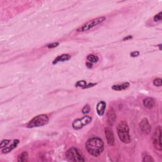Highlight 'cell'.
I'll list each match as a JSON object with an SVG mask.
<instances>
[{"instance_id":"obj_16","label":"cell","mask_w":162,"mask_h":162,"mask_svg":"<svg viewBox=\"0 0 162 162\" xmlns=\"http://www.w3.org/2000/svg\"><path fill=\"white\" fill-rule=\"evenodd\" d=\"M28 160V153L26 151H24L18 158V161L26 162Z\"/></svg>"},{"instance_id":"obj_15","label":"cell","mask_w":162,"mask_h":162,"mask_svg":"<svg viewBox=\"0 0 162 162\" xmlns=\"http://www.w3.org/2000/svg\"><path fill=\"white\" fill-rule=\"evenodd\" d=\"M130 84L129 82H126L122 85H114L112 86V89L115 91H122L127 89L129 87Z\"/></svg>"},{"instance_id":"obj_3","label":"cell","mask_w":162,"mask_h":162,"mask_svg":"<svg viewBox=\"0 0 162 162\" xmlns=\"http://www.w3.org/2000/svg\"><path fill=\"white\" fill-rule=\"evenodd\" d=\"M49 122V118L46 115H39L35 116L27 125V128H34L45 126Z\"/></svg>"},{"instance_id":"obj_21","label":"cell","mask_w":162,"mask_h":162,"mask_svg":"<svg viewBox=\"0 0 162 162\" xmlns=\"http://www.w3.org/2000/svg\"><path fill=\"white\" fill-rule=\"evenodd\" d=\"M10 140H8V139H5V140H3V141H2L1 142V144H0V147L1 148H3V147H6L7 145L9 144L10 143Z\"/></svg>"},{"instance_id":"obj_13","label":"cell","mask_w":162,"mask_h":162,"mask_svg":"<svg viewBox=\"0 0 162 162\" xmlns=\"http://www.w3.org/2000/svg\"><path fill=\"white\" fill-rule=\"evenodd\" d=\"M70 58H71V56L69 55V54H63V55L58 56L57 58H56L55 60H54V61H53V63L56 64L60 61H67V60H69Z\"/></svg>"},{"instance_id":"obj_19","label":"cell","mask_w":162,"mask_h":162,"mask_svg":"<svg viewBox=\"0 0 162 162\" xmlns=\"http://www.w3.org/2000/svg\"><path fill=\"white\" fill-rule=\"evenodd\" d=\"M153 84H154L155 86H161V84H162V80L161 79L159 78V79H156L155 80L153 81Z\"/></svg>"},{"instance_id":"obj_20","label":"cell","mask_w":162,"mask_h":162,"mask_svg":"<svg viewBox=\"0 0 162 162\" xmlns=\"http://www.w3.org/2000/svg\"><path fill=\"white\" fill-rule=\"evenodd\" d=\"M143 161L144 162H152V161H154L155 160H153V158L151 156L146 155L144 157Z\"/></svg>"},{"instance_id":"obj_24","label":"cell","mask_w":162,"mask_h":162,"mask_svg":"<svg viewBox=\"0 0 162 162\" xmlns=\"http://www.w3.org/2000/svg\"><path fill=\"white\" fill-rule=\"evenodd\" d=\"M59 45V42H53V43L47 45V47L48 48H56Z\"/></svg>"},{"instance_id":"obj_25","label":"cell","mask_w":162,"mask_h":162,"mask_svg":"<svg viewBox=\"0 0 162 162\" xmlns=\"http://www.w3.org/2000/svg\"><path fill=\"white\" fill-rule=\"evenodd\" d=\"M139 53L138 52H134L130 53V55H131V56H132V57H136V56H139Z\"/></svg>"},{"instance_id":"obj_26","label":"cell","mask_w":162,"mask_h":162,"mask_svg":"<svg viewBox=\"0 0 162 162\" xmlns=\"http://www.w3.org/2000/svg\"><path fill=\"white\" fill-rule=\"evenodd\" d=\"M130 39H132V36H129L127 37H126V38H124V41H126V40H129Z\"/></svg>"},{"instance_id":"obj_12","label":"cell","mask_w":162,"mask_h":162,"mask_svg":"<svg viewBox=\"0 0 162 162\" xmlns=\"http://www.w3.org/2000/svg\"><path fill=\"white\" fill-rule=\"evenodd\" d=\"M106 108V103L104 101H100L96 106V111L99 116L103 115L104 110Z\"/></svg>"},{"instance_id":"obj_7","label":"cell","mask_w":162,"mask_h":162,"mask_svg":"<svg viewBox=\"0 0 162 162\" xmlns=\"http://www.w3.org/2000/svg\"><path fill=\"white\" fill-rule=\"evenodd\" d=\"M161 132V127L158 126L155 129L154 134H153V145H154L155 148L158 151H161L162 149Z\"/></svg>"},{"instance_id":"obj_9","label":"cell","mask_w":162,"mask_h":162,"mask_svg":"<svg viewBox=\"0 0 162 162\" xmlns=\"http://www.w3.org/2000/svg\"><path fill=\"white\" fill-rule=\"evenodd\" d=\"M139 127L142 132L144 134H149L151 132V127L149 124V122L146 118H144L139 124Z\"/></svg>"},{"instance_id":"obj_2","label":"cell","mask_w":162,"mask_h":162,"mask_svg":"<svg viewBox=\"0 0 162 162\" xmlns=\"http://www.w3.org/2000/svg\"><path fill=\"white\" fill-rule=\"evenodd\" d=\"M116 130H117V134L119 139H120L122 142H123L124 143L126 144L130 143L131 139H130L129 135V129L126 122H120L118 124L117 127H116Z\"/></svg>"},{"instance_id":"obj_10","label":"cell","mask_w":162,"mask_h":162,"mask_svg":"<svg viewBox=\"0 0 162 162\" xmlns=\"http://www.w3.org/2000/svg\"><path fill=\"white\" fill-rule=\"evenodd\" d=\"M116 119V115L114 110L113 108H110L108 113V124L110 126H113V124H114Z\"/></svg>"},{"instance_id":"obj_8","label":"cell","mask_w":162,"mask_h":162,"mask_svg":"<svg viewBox=\"0 0 162 162\" xmlns=\"http://www.w3.org/2000/svg\"><path fill=\"white\" fill-rule=\"evenodd\" d=\"M104 133L108 144L110 146H113L115 143V138L112 130L109 127L105 128Z\"/></svg>"},{"instance_id":"obj_1","label":"cell","mask_w":162,"mask_h":162,"mask_svg":"<svg viewBox=\"0 0 162 162\" xmlns=\"http://www.w3.org/2000/svg\"><path fill=\"white\" fill-rule=\"evenodd\" d=\"M86 149L89 154L97 157L104 150L103 141L98 138H90L86 143Z\"/></svg>"},{"instance_id":"obj_22","label":"cell","mask_w":162,"mask_h":162,"mask_svg":"<svg viewBox=\"0 0 162 162\" xmlns=\"http://www.w3.org/2000/svg\"><path fill=\"white\" fill-rule=\"evenodd\" d=\"M161 12H160L157 15H156L154 17V21L156 22H160L161 20Z\"/></svg>"},{"instance_id":"obj_27","label":"cell","mask_w":162,"mask_h":162,"mask_svg":"<svg viewBox=\"0 0 162 162\" xmlns=\"http://www.w3.org/2000/svg\"><path fill=\"white\" fill-rule=\"evenodd\" d=\"M86 65H87V67L88 68H91L92 66H93V65L91 63H86Z\"/></svg>"},{"instance_id":"obj_14","label":"cell","mask_w":162,"mask_h":162,"mask_svg":"<svg viewBox=\"0 0 162 162\" xmlns=\"http://www.w3.org/2000/svg\"><path fill=\"white\" fill-rule=\"evenodd\" d=\"M19 143V141L16 139V140H14V141L13 142V143L9 146L8 147H5V149H3L2 150L3 153H8L10 152L11 151H12L13 149H15V147L17 146L18 144Z\"/></svg>"},{"instance_id":"obj_18","label":"cell","mask_w":162,"mask_h":162,"mask_svg":"<svg viewBox=\"0 0 162 162\" xmlns=\"http://www.w3.org/2000/svg\"><path fill=\"white\" fill-rule=\"evenodd\" d=\"M86 86H87V82L85 81H78L75 84V86L76 87H81L84 88V89H85V87H86Z\"/></svg>"},{"instance_id":"obj_17","label":"cell","mask_w":162,"mask_h":162,"mask_svg":"<svg viewBox=\"0 0 162 162\" xmlns=\"http://www.w3.org/2000/svg\"><path fill=\"white\" fill-rule=\"evenodd\" d=\"M87 59L91 62V63H96V62L99 60V58L98 56H96L94 55H88Z\"/></svg>"},{"instance_id":"obj_11","label":"cell","mask_w":162,"mask_h":162,"mask_svg":"<svg viewBox=\"0 0 162 162\" xmlns=\"http://www.w3.org/2000/svg\"><path fill=\"white\" fill-rule=\"evenodd\" d=\"M155 101L154 100V99H153L151 98H145L143 100V104L144 106L147 108L151 109L153 106H155Z\"/></svg>"},{"instance_id":"obj_5","label":"cell","mask_w":162,"mask_h":162,"mask_svg":"<svg viewBox=\"0 0 162 162\" xmlns=\"http://www.w3.org/2000/svg\"><path fill=\"white\" fill-rule=\"evenodd\" d=\"M67 158L69 160L75 161V162H80V161H84V159L79 153L77 149L75 147H71L67 151L66 153Z\"/></svg>"},{"instance_id":"obj_4","label":"cell","mask_w":162,"mask_h":162,"mask_svg":"<svg viewBox=\"0 0 162 162\" xmlns=\"http://www.w3.org/2000/svg\"><path fill=\"white\" fill-rule=\"evenodd\" d=\"M105 20H106V18L104 17L93 19L91 20H89V22H87L86 23L82 25L81 27L78 28V29H77V32H86V31L90 30L94 27L96 26V25L101 24Z\"/></svg>"},{"instance_id":"obj_23","label":"cell","mask_w":162,"mask_h":162,"mask_svg":"<svg viewBox=\"0 0 162 162\" xmlns=\"http://www.w3.org/2000/svg\"><path fill=\"white\" fill-rule=\"evenodd\" d=\"M90 110H91V108L89 106V105H86L84 108H83V109H82V113H84V114H86V113H88L89 112H90Z\"/></svg>"},{"instance_id":"obj_6","label":"cell","mask_w":162,"mask_h":162,"mask_svg":"<svg viewBox=\"0 0 162 162\" xmlns=\"http://www.w3.org/2000/svg\"><path fill=\"white\" fill-rule=\"evenodd\" d=\"M92 120V118L89 116H85L81 118H77L73 122L72 127L75 130L82 129L84 126L89 124Z\"/></svg>"}]
</instances>
